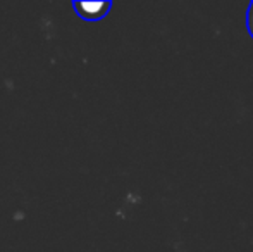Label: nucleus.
I'll use <instances>...</instances> for the list:
<instances>
[{
    "label": "nucleus",
    "instance_id": "nucleus-1",
    "mask_svg": "<svg viewBox=\"0 0 253 252\" xmlns=\"http://www.w3.org/2000/svg\"><path fill=\"white\" fill-rule=\"evenodd\" d=\"M74 10L78 16L88 21H97L107 16L109 9L112 7V2H73Z\"/></svg>",
    "mask_w": 253,
    "mask_h": 252
},
{
    "label": "nucleus",
    "instance_id": "nucleus-2",
    "mask_svg": "<svg viewBox=\"0 0 253 252\" xmlns=\"http://www.w3.org/2000/svg\"><path fill=\"white\" fill-rule=\"evenodd\" d=\"M248 30H250L253 37V3L250 5V10H248Z\"/></svg>",
    "mask_w": 253,
    "mask_h": 252
}]
</instances>
